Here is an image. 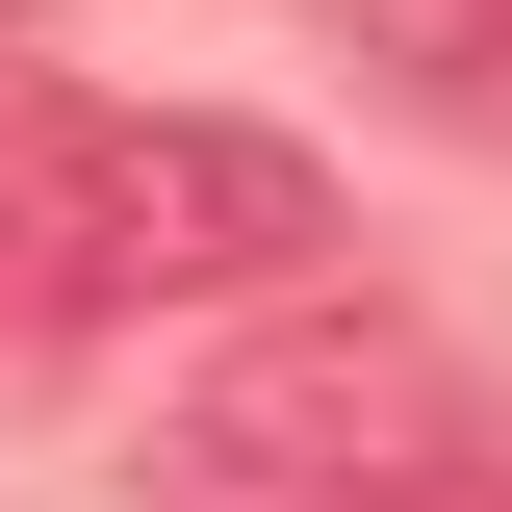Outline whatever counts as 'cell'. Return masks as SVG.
Listing matches in <instances>:
<instances>
[{
	"label": "cell",
	"mask_w": 512,
	"mask_h": 512,
	"mask_svg": "<svg viewBox=\"0 0 512 512\" xmlns=\"http://www.w3.org/2000/svg\"><path fill=\"white\" fill-rule=\"evenodd\" d=\"M333 256V180L231 103H77L0 154V333H154V308H282Z\"/></svg>",
	"instance_id": "cell-1"
},
{
	"label": "cell",
	"mask_w": 512,
	"mask_h": 512,
	"mask_svg": "<svg viewBox=\"0 0 512 512\" xmlns=\"http://www.w3.org/2000/svg\"><path fill=\"white\" fill-rule=\"evenodd\" d=\"M410 487H461V384L410 333H359V308H282L154 436V512H410Z\"/></svg>",
	"instance_id": "cell-2"
},
{
	"label": "cell",
	"mask_w": 512,
	"mask_h": 512,
	"mask_svg": "<svg viewBox=\"0 0 512 512\" xmlns=\"http://www.w3.org/2000/svg\"><path fill=\"white\" fill-rule=\"evenodd\" d=\"M384 52L436 77V103H512V0H384Z\"/></svg>",
	"instance_id": "cell-3"
},
{
	"label": "cell",
	"mask_w": 512,
	"mask_h": 512,
	"mask_svg": "<svg viewBox=\"0 0 512 512\" xmlns=\"http://www.w3.org/2000/svg\"><path fill=\"white\" fill-rule=\"evenodd\" d=\"M410 512H512V487H410Z\"/></svg>",
	"instance_id": "cell-4"
}]
</instances>
